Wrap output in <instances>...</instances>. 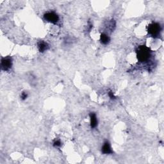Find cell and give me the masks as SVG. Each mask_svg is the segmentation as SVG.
I'll list each match as a JSON object with an SVG mask.
<instances>
[{
    "label": "cell",
    "mask_w": 164,
    "mask_h": 164,
    "mask_svg": "<svg viewBox=\"0 0 164 164\" xmlns=\"http://www.w3.org/2000/svg\"><path fill=\"white\" fill-rule=\"evenodd\" d=\"M90 120H91V127L94 129L97 127L98 124V120H97V116L95 113L92 112L90 114Z\"/></svg>",
    "instance_id": "cell-7"
},
{
    "label": "cell",
    "mask_w": 164,
    "mask_h": 164,
    "mask_svg": "<svg viewBox=\"0 0 164 164\" xmlns=\"http://www.w3.org/2000/svg\"><path fill=\"white\" fill-rule=\"evenodd\" d=\"M28 93H27L26 92H22L21 95V99L23 101L26 100L27 99V97H28Z\"/></svg>",
    "instance_id": "cell-10"
},
{
    "label": "cell",
    "mask_w": 164,
    "mask_h": 164,
    "mask_svg": "<svg viewBox=\"0 0 164 164\" xmlns=\"http://www.w3.org/2000/svg\"><path fill=\"white\" fill-rule=\"evenodd\" d=\"M62 146V142L60 140H56L55 141L53 142V146L55 147H59Z\"/></svg>",
    "instance_id": "cell-9"
},
{
    "label": "cell",
    "mask_w": 164,
    "mask_h": 164,
    "mask_svg": "<svg viewBox=\"0 0 164 164\" xmlns=\"http://www.w3.org/2000/svg\"><path fill=\"white\" fill-rule=\"evenodd\" d=\"M12 67V59L10 57L1 58V68L4 71H9Z\"/></svg>",
    "instance_id": "cell-4"
},
{
    "label": "cell",
    "mask_w": 164,
    "mask_h": 164,
    "mask_svg": "<svg viewBox=\"0 0 164 164\" xmlns=\"http://www.w3.org/2000/svg\"><path fill=\"white\" fill-rule=\"evenodd\" d=\"M44 19L47 22L52 23L53 25H57L59 22L60 18L58 15L53 11L48 12L44 15Z\"/></svg>",
    "instance_id": "cell-3"
},
{
    "label": "cell",
    "mask_w": 164,
    "mask_h": 164,
    "mask_svg": "<svg viewBox=\"0 0 164 164\" xmlns=\"http://www.w3.org/2000/svg\"><path fill=\"white\" fill-rule=\"evenodd\" d=\"M101 151H102V153H103L104 155H110L113 153L110 144L109 143V142L106 141L103 144Z\"/></svg>",
    "instance_id": "cell-6"
},
{
    "label": "cell",
    "mask_w": 164,
    "mask_h": 164,
    "mask_svg": "<svg viewBox=\"0 0 164 164\" xmlns=\"http://www.w3.org/2000/svg\"><path fill=\"white\" fill-rule=\"evenodd\" d=\"M108 96L112 99H116V97L114 96V93H113V92L112 91H110L108 92Z\"/></svg>",
    "instance_id": "cell-11"
},
{
    "label": "cell",
    "mask_w": 164,
    "mask_h": 164,
    "mask_svg": "<svg viewBox=\"0 0 164 164\" xmlns=\"http://www.w3.org/2000/svg\"><path fill=\"white\" fill-rule=\"evenodd\" d=\"M162 31V28L158 22H152L148 26L147 32L151 37L154 38L158 37V36L160 35Z\"/></svg>",
    "instance_id": "cell-2"
},
{
    "label": "cell",
    "mask_w": 164,
    "mask_h": 164,
    "mask_svg": "<svg viewBox=\"0 0 164 164\" xmlns=\"http://www.w3.org/2000/svg\"><path fill=\"white\" fill-rule=\"evenodd\" d=\"M37 48L41 53H44L48 50V49L49 48V46L46 42L41 41L38 42Z\"/></svg>",
    "instance_id": "cell-5"
},
{
    "label": "cell",
    "mask_w": 164,
    "mask_h": 164,
    "mask_svg": "<svg viewBox=\"0 0 164 164\" xmlns=\"http://www.w3.org/2000/svg\"><path fill=\"white\" fill-rule=\"evenodd\" d=\"M136 57L140 62H145L149 60L151 57V51L146 46H140L138 48L136 52Z\"/></svg>",
    "instance_id": "cell-1"
},
{
    "label": "cell",
    "mask_w": 164,
    "mask_h": 164,
    "mask_svg": "<svg viewBox=\"0 0 164 164\" xmlns=\"http://www.w3.org/2000/svg\"><path fill=\"white\" fill-rule=\"evenodd\" d=\"M110 41V38L107 34L102 33L100 36V42L103 45H107Z\"/></svg>",
    "instance_id": "cell-8"
}]
</instances>
